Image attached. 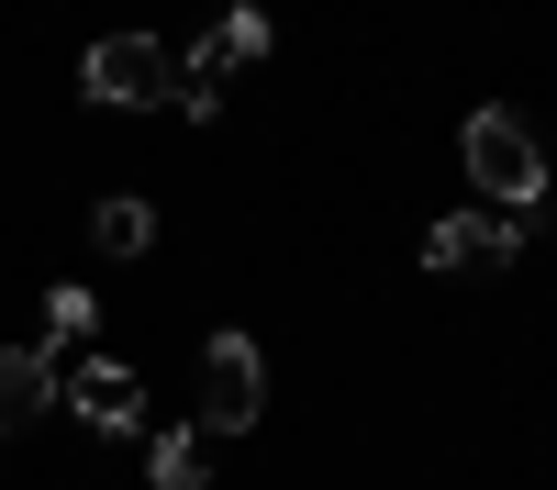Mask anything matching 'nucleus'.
I'll return each mask as SVG.
<instances>
[{"label":"nucleus","mask_w":557,"mask_h":490,"mask_svg":"<svg viewBox=\"0 0 557 490\" xmlns=\"http://www.w3.org/2000/svg\"><path fill=\"white\" fill-rule=\"evenodd\" d=\"M89 246H101V256H146V246H157V212L123 190V201H101V212H89Z\"/></svg>","instance_id":"6e6552de"},{"label":"nucleus","mask_w":557,"mask_h":490,"mask_svg":"<svg viewBox=\"0 0 557 490\" xmlns=\"http://www.w3.org/2000/svg\"><path fill=\"white\" fill-rule=\"evenodd\" d=\"M67 413L89 435H134L146 424V379H134L123 356H89V368H67Z\"/></svg>","instance_id":"20e7f679"},{"label":"nucleus","mask_w":557,"mask_h":490,"mask_svg":"<svg viewBox=\"0 0 557 490\" xmlns=\"http://www.w3.org/2000/svg\"><path fill=\"white\" fill-rule=\"evenodd\" d=\"M78 89H89V101H112V112H168V101H178V67H168L157 34H101V45L78 56Z\"/></svg>","instance_id":"f03ea898"},{"label":"nucleus","mask_w":557,"mask_h":490,"mask_svg":"<svg viewBox=\"0 0 557 490\" xmlns=\"http://www.w3.org/2000/svg\"><path fill=\"white\" fill-rule=\"evenodd\" d=\"M146 479H157V490H212V435H201V424L146 435Z\"/></svg>","instance_id":"0eeeda50"},{"label":"nucleus","mask_w":557,"mask_h":490,"mask_svg":"<svg viewBox=\"0 0 557 490\" xmlns=\"http://www.w3.org/2000/svg\"><path fill=\"white\" fill-rule=\"evenodd\" d=\"M257 56H268V12H257V0H235V12H223V34L201 45L190 67H257Z\"/></svg>","instance_id":"1a4fd4ad"},{"label":"nucleus","mask_w":557,"mask_h":490,"mask_svg":"<svg viewBox=\"0 0 557 490\" xmlns=\"http://www.w3.org/2000/svg\"><path fill=\"white\" fill-rule=\"evenodd\" d=\"M513 246H524L513 212H446L424 235V267H513Z\"/></svg>","instance_id":"423d86ee"},{"label":"nucleus","mask_w":557,"mask_h":490,"mask_svg":"<svg viewBox=\"0 0 557 490\" xmlns=\"http://www.w3.org/2000/svg\"><path fill=\"white\" fill-rule=\"evenodd\" d=\"M89 312H101V301H89L78 279H57V290H45V356H67V345L89 335Z\"/></svg>","instance_id":"9d476101"},{"label":"nucleus","mask_w":557,"mask_h":490,"mask_svg":"<svg viewBox=\"0 0 557 490\" xmlns=\"http://www.w3.org/2000/svg\"><path fill=\"white\" fill-rule=\"evenodd\" d=\"M67 401V368L45 345H0V435H34L45 413Z\"/></svg>","instance_id":"39448f33"},{"label":"nucleus","mask_w":557,"mask_h":490,"mask_svg":"<svg viewBox=\"0 0 557 490\" xmlns=\"http://www.w3.org/2000/svg\"><path fill=\"white\" fill-rule=\"evenodd\" d=\"M178 112H190V123H223V67H178Z\"/></svg>","instance_id":"9b49d317"},{"label":"nucleus","mask_w":557,"mask_h":490,"mask_svg":"<svg viewBox=\"0 0 557 490\" xmlns=\"http://www.w3.org/2000/svg\"><path fill=\"white\" fill-rule=\"evenodd\" d=\"M268 413V356L257 335H212L201 345V435H246Z\"/></svg>","instance_id":"7ed1b4c3"},{"label":"nucleus","mask_w":557,"mask_h":490,"mask_svg":"<svg viewBox=\"0 0 557 490\" xmlns=\"http://www.w3.org/2000/svg\"><path fill=\"white\" fill-rule=\"evenodd\" d=\"M457 167H469V190H480L491 212H513V223L546 201V146H535V123H524L513 101H480V112H469Z\"/></svg>","instance_id":"f257e3e1"}]
</instances>
